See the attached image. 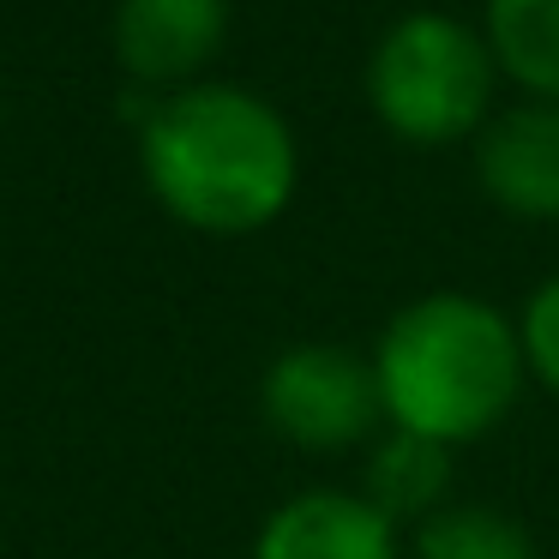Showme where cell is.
<instances>
[{
    "label": "cell",
    "mask_w": 559,
    "mask_h": 559,
    "mask_svg": "<svg viewBox=\"0 0 559 559\" xmlns=\"http://www.w3.org/2000/svg\"><path fill=\"white\" fill-rule=\"evenodd\" d=\"M139 175L169 223L211 241H241L295 205L301 139L271 97L229 79H199L151 97L139 121Z\"/></svg>",
    "instance_id": "cell-1"
},
{
    "label": "cell",
    "mask_w": 559,
    "mask_h": 559,
    "mask_svg": "<svg viewBox=\"0 0 559 559\" xmlns=\"http://www.w3.org/2000/svg\"><path fill=\"white\" fill-rule=\"evenodd\" d=\"M385 427L463 451L487 439L530 385L518 319L469 289H433L385 319L373 349Z\"/></svg>",
    "instance_id": "cell-2"
},
{
    "label": "cell",
    "mask_w": 559,
    "mask_h": 559,
    "mask_svg": "<svg viewBox=\"0 0 559 559\" xmlns=\"http://www.w3.org/2000/svg\"><path fill=\"white\" fill-rule=\"evenodd\" d=\"M499 61L481 37V19L445 7H409L373 37L361 91L373 121L409 151L469 145L499 109Z\"/></svg>",
    "instance_id": "cell-3"
},
{
    "label": "cell",
    "mask_w": 559,
    "mask_h": 559,
    "mask_svg": "<svg viewBox=\"0 0 559 559\" xmlns=\"http://www.w3.org/2000/svg\"><path fill=\"white\" fill-rule=\"evenodd\" d=\"M259 415L295 451L367 445L385 427L373 355L349 349V343H289L271 355L265 379H259Z\"/></svg>",
    "instance_id": "cell-4"
},
{
    "label": "cell",
    "mask_w": 559,
    "mask_h": 559,
    "mask_svg": "<svg viewBox=\"0 0 559 559\" xmlns=\"http://www.w3.org/2000/svg\"><path fill=\"white\" fill-rule=\"evenodd\" d=\"M229 0H115V61L127 85L169 97L211 73V61L229 43Z\"/></svg>",
    "instance_id": "cell-5"
},
{
    "label": "cell",
    "mask_w": 559,
    "mask_h": 559,
    "mask_svg": "<svg viewBox=\"0 0 559 559\" xmlns=\"http://www.w3.org/2000/svg\"><path fill=\"white\" fill-rule=\"evenodd\" d=\"M475 187L518 223H559V103H499L469 139Z\"/></svg>",
    "instance_id": "cell-6"
},
{
    "label": "cell",
    "mask_w": 559,
    "mask_h": 559,
    "mask_svg": "<svg viewBox=\"0 0 559 559\" xmlns=\"http://www.w3.org/2000/svg\"><path fill=\"white\" fill-rule=\"evenodd\" d=\"M253 559H409V547L361 487H301L265 511Z\"/></svg>",
    "instance_id": "cell-7"
},
{
    "label": "cell",
    "mask_w": 559,
    "mask_h": 559,
    "mask_svg": "<svg viewBox=\"0 0 559 559\" xmlns=\"http://www.w3.org/2000/svg\"><path fill=\"white\" fill-rule=\"evenodd\" d=\"M361 493L385 511L397 530H415L433 511H445L457 499V451L439 445V439L403 433V427H385L367 451L361 469Z\"/></svg>",
    "instance_id": "cell-8"
},
{
    "label": "cell",
    "mask_w": 559,
    "mask_h": 559,
    "mask_svg": "<svg viewBox=\"0 0 559 559\" xmlns=\"http://www.w3.org/2000/svg\"><path fill=\"white\" fill-rule=\"evenodd\" d=\"M481 37L518 97L559 103V0H481Z\"/></svg>",
    "instance_id": "cell-9"
},
{
    "label": "cell",
    "mask_w": 559,
    "mask_h": 559,
    "mask_svg": "<svg viewBox=\"0 0 559 559\" xmlns=\"http://www.w3.org/2000/svg\"><path fill=\"white\" fill-rule=\"evenodd\" d=\"M409 559H542L535 535L511 511L481 499H451L427 523L409 530Z\"/></svg>",
    "instance_id": "cell-10"
},
{
    "label": "cell",
    "mask_w": 559,
    "mask_h": 559,
    "mask_svg": "<svg viewBox=\"0 0 559 559\" xmlns=\"http://www.w3.org/2000/svg\"><path fill=\"white\" fill-rule=\"evenodd\" d=\"M511 319H518L523 373H530L542 391H554V397H559V271L535 283L530 301H523Z\"/></svg>",
    "instance_id": "cell-11"
}]
</instances>
